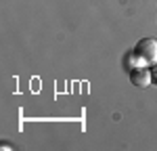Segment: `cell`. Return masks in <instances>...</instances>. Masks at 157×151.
<instances>
[{
    "instance_id": "obj_1",
    "label": "cell",
    "mask_w": 157,
    "mask_h": 151,
    "mask_svg": "<svg viewBox=\"0 0 157 151\" xmlns=\"http://www.w3.org/2000/svg\"><path fill=\"white\" fill-rule=\"evenodd\" d=\"M132 57L136 65L153 67L157 63V40L155 38H140L132 48Z\"/></svg>"
},
{
    "instance_id": "obj_2",
    "label": "cell",
    "mask_w": 157,
    "mask_h": 151,
    "mask_svg": "<svg viewBox=\"0 0 157 151\" xmlns=\"http://www.w3.org/2000/svg\"><path fill=\"white\" fill-rule=\"evenodd\" d=\"M130 82L138 88H147L151 82H153V74L149 72V67H143V65H136L130 69Z\"/></svg>"
},
{
    "instance_id": "obj_3",
    "label": "cell",
    "mask_w": 157,
    "mask_h": 151,
    "mask_svg": "<svg viewBox=\"0 0 157 151\" xmlns=\"http://www.w3.org/2000/svg\"><path fill=\"white\" fill-rule=\"evenodd\" d=\"M153 80H155V82H157V63H155V65H153Z\"/></svg>"
}]
</instances>
